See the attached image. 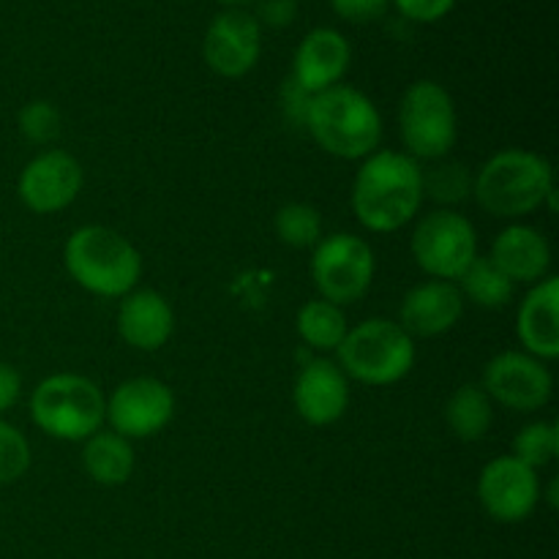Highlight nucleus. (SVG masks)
Instances as JSON below:
<instances>
[{
	"label": "nucleus",
	"mask_w": 559,
	"mask_h": 559,
	"mask_svg": "<svg viewBox=\"0 0 559 559\" xmlns=\"http://www.w3.org/2000/svg\"><path fill=\"white\" fill-rule=\"evenodd\" d=\"M424 169L399 151H374L364 158L353 183V211L371 233H396L424 202Z\"/></svg>",
	"instance_id": "1"
},
{
	"label": "nucleus",
	"mask_w": 559,
	"mask_h": 559,
	"mask_svg": "<svg viewBox=\"0 0 559 559\" xmlns=\"http://www.w3.org/2000/svg\"><path fill=\"white\" fill-rule=\"evenodd\" d=\"M306 131L336 158H366L380 147L382 118L374 102L349 85H333L311 98Z\"/></svg>",
	"instance_id": "2"
},
{
	"label": "nucleus",
	"mask_w": 559,
	"mask_h": 559,
	"mask_svg": "<svg viewBox=\"0 0 559 559\" xmlns=\"http://www.w3.org/2000/svg\"><path fill=\"white\" fill-rule=\"evenodd\" d=\"M66 267L82 289L102 298H123L142 276V257L129 238L109 227H82L66 240Z\"/></svg>",
	"instance_id": "3"
},
{
	"label": "nucleus",
	"mask_w": 559,
	"mask_h": 559,
	"mask_svg": "<svg viewBox=\"0 0 559 559\" xmlns=\"http://www.w3.org/2000/svg\"><path fill=\"white\" fill-rule=\"evenodd\" d=\"M480 207L491 216L516 218L538 211L555 191V173L544 156L530 151H502L480 167L473 186Z\"/></svg>",
	"instance_id": "4"
},
{
	"label": "nucleus",
	"mask_w": 559,
	"mask_h": 559,
	"mask_svg": "<svg viewBox=\"0 0 559 559\" xmlns=\"http://www.w3.org/2000/svg\"><path fill=\"white\" fill-rule=\"evenodd\" d=\"M107 402L96 382L80 374L47 377L31 396V418L55 440L80 442L102 429Z\"/></svg>",
	"instance_id": "5"
},
{
	"label": "nucleus",
	"mask_w": 559,
	"mask_h": 559,
	"mask_svg": "<svg viewBox=\"0 0 559 559\" xmlns=\"http://www.w3.org/2000/svg\"><path fill=\"white\" fill-rule=\"evenodd\" d=\"M344 374L366 385H391L409 374L415 364L413 336L399 322L366 320L347 331L338 344Z\"/></svg>",
	"instance_id": "6"
},
{
	"label": "nucleus",
	"mask_w": 559,
	"mask_h": 559,
	"mask_svg": "<svg viewBox=\"0 0 559 559\" xmlns=\"http://www.w3.org/2000/svg\"><path fill=\"white\" fill-rule=\"evenodd\" d=\"M399 131L413 158H445L456 145V107L440 82L420 80L404 93Z\"/></svg>",
	"instance_id": "7"
},
{
	"label": "nucleus",
	"mask_w": 559,
	"mask_h": 559,
	"mask_svg": "<svg viewBox=\"0 0 559 559\" xmlns=\"http://www.w3.org/2000/svg\"><path fill=\"white\" fill-rule=\"evenodd\" d=\"M311 278L322 300L336 306L364 298L374 278V254L364 238L349 233L328 235L311 257Z\"/></svg>",
	"instance_id": "8"
},
{
	"label": "nucleus",
	"mask_w": 559,
	"mask_h": 559,
	"mask_svg": "<svg viewBox=\"0 0 559 559\" xmlns=\"http://www.w3.org/2000/svg\"><path fill=\"white\" fill-rule=\"evenodd\" d=\"M413 257L437 282H459L478 257V235L462 213L435 211L415 227Z\"/></svg>",
	"instance_id": "9"
},
{
	"label": "nucleus",
	"mask_w": 559,
	"mask_h": 559,
	"mask_svg": "<svg viewBox=\"0 0 559 559\" xmlns=\"http://www.w3.org/2000/svg\"><path fill=\"white\" fill-rule=\"evenodd\" d=\"M173 391L162 380L136 377L115 388L104 418H109L115 435L123 440H142V437L158 435L173 420Z\"/></svg>",
	"instance_id": "10"
},
{
	"label": "nucleus",
	"mask_w": 559,
	"mask_h": 559,
	"mask_svg": "<svg viewBox=\"0 0 559 559\" xmlns=\"http://www.w3.org/2000/svg\"><path fill=\"white\" fill-rule=\"evenodd\" d=\"M551 388H555V380L549 369L533 355L502 353L486 364V396L508 409H519V413L540 409L551 399Z\"/></svg>",
	"instance_id": "11"
},
{
	"label": "nucleus",
	"mask_w": 559,
	"mask_h": 559,
	"mask_svg": "<svg viewBox=\"0 0 559 559\" xmlns=\"http://www.w3.org/2000/svg\"><path fill=\"white\" fill-rule=\"evenodd\" d=\"M480 506L491 519L502 524L524 522L540 500L535 469L513 456H500L484 467L478 478Z\"/></svg>",
	"instance_id": "12"
},
{
	"label": "nucleus",
	"mask_w": 559,
	"mask_h": 559,
	"mask_svg": "<svg viewBox=\"0 0 559 559\" xmlns=\"http://www.w3.org/2000/svg\"><path fill=\"white\" fill-rule=\"evenodd\" d=\"M262 33L260 22L251 14L238 9L222 11L216 20L207 25L202 55L205 63L222 76H243L260 60Z\"/></svg>",
	"instance_id": "13"
},
{
	"label": "nucleus",
	"mask_w": 559,
	"mask_h": 559,
	"mask_svg": "<svg viewBox=\"0 0 559 559\" xmlns=\"http://www.w3.org/2000/svg\"><path fill=\"white\" fill-rule=\"evenodd\" d=\"M82 189V167L71 153L47 151L33 158L20 175V200L33 213H58L76 200Z\"/></svg>",
	"instance_id": "14"
},
{
	"label": "nucleus",
	"mask_w": 559,
	"mask_h": 559,
	"mask_svg": "<svg viewBox=\"0 0 559 559\" xmlns=\"http://www.w3.org/2000/svg\"><path fill=\"white\" fill-rule=\"evenodd\" d=\"M295 409L311 426L336 424L349 404L347 374L333 360H309L295 380Z\"/></svg>",
	"instance_id": "15"
},
{
	"label": "nucleus",
	"mask_w": 559,
	"mask_h": 559,
	"mask_svg": "<svg viewBox=\"0 0 559 559\" xmlns=\"http://www.w3.org/2000/svg\"><path fill=\"white\" fill-rule=\"evenodd\" d=\"M349 60H353V49H349L347 38L333 27H317V31L306 33L304 41L295 49L293 76L317 96V93L338 85V80L347 74Z\"/></svg>",
	"instance_id": "16"
},
{
	"label": "nucleus",
	"mask_w": 559,
	"mask_h": 559,
	"mask_svg": "<svg viewBox=\"0 0 559 559\" xmlns=\"http://www.w3.org/2000/svg\"><path fill=\"white\" fill-rule=\"evenodd\" d=\"M464 311V295L451 282H424L409 289L399 309V325L409 336H440L451 331Z\"/></svg>",
	"instance_id": "17"
},
{
	"label": "nucleus",
	"mask_w": 559,
	"mask_h": 559,
	"mask_svg": "<svg viewBox=\"0 0 559 559\" xmlns=\"http://www.w3.org/2000/svg\"><path fill=\"white\" fill-rule=\"evenodd\" d=\"M175 314L169 309L167 298L153 289H136L129 293L120 304L118 311V331L123 342L134 349H153L164 347L167 338L173 336Z\"/></svg>",
	"instance_id": "18"
},
{
	"label": "nucleus",
	"mask_w": 559,
	"mask_h": 559,
	"mask_svg": "<svg viewBox=\"0 0 559 559\" xmlns=\"http://www.w3.org/2000/svg\"><path fill=\"white\" fill-rule=\"evenodd\" d=\"M519 338L538 360L559 355V278H546L524 298L516 320Z\"/></svg>",
	"instance_id": "19"
},
{
	"label": "nucleus",
	"mask_w": 559,
	"mask_h": 559,
	"mask_svg": "<svg viewBox=\"0 0 559 559\" xmlns=\"http://www.w3.org/2000/svg\"><path fill=\"white\" fill-rule=\"evenodd\" d=\"M489 260L511 282H538L551 265V249L549 240L538 229L527 227V224H513L497 235Z\"/></svg>",
	"instance_id": "20"
},
{
	"label": "nucleus",
	"mask_w": 559,
	"mask_h": 559,
	"mask_svg": "<svg viewBox=\"0 0 559 559\" xmlns=\"http://www.w3.org/2000/svg\"><path fill=\"white\" fill-rule=\"evenodd\" d=\"M82 464L96 484L120 486L131 478L134 451H131L129 440L115 431H96L93 437H87L85 448H82Z\"/></svg>",
	"instance_id": "21"
},
{
	"label": "nucleus",
	"mask_w": 559,
	"mask_h": 559,
	"mask_svg": "<svg viewBox=\"0 0 559 559\" xmlns=\"http://www.w3.org/2000/svg\"><path fill=\"white\" fill-rule=\"evenodd\" d=\"M445 420L459 440H484L491 429V420H495L491 399L486 396V391L480 385H462L451 399H448Z\"/></svg>",
	"instance_id": "22"
},
{
	"label": "nucleus",
	"mask_w": 559,
	"mask_h": 559,
	"mask_svg": "<svg viewBox=\"0 0 559 559\" xmlns=\"http://www.w3.org/2000/svg\"><path fill=\"white\" fill-rule=\"evenodd\" d=\"M459 282H462L459 293L467 295L480 309H506L513 298V282L489 257H475Z\"/></svg>",
	"instance_id": "23"
},
{
	"label": "nucleus",
	"mask_w": 559,
	"mask_h": 559,
	"mask_svg": "<svg viewBox=\"0 0 559 559\" xmlns=\"http://www.w3.org/2000/svg\"><path fill=\"white\" fill-rule=\"evenodd\" d=\"M347 317L342 306L328 304V300H309L298 311V333L311 349H338V344L347 336Z\"/></svg>",
	"instance_id": "24"
},
{
	"label": "nucleus",
	"mask_w": 559,
	"mask_h": 559,
	"mask_svg": "<svg viewBox=\"0 0 559 559\" xmlns=\"http://www.w3.org/2000/svg\"><path fill=\"white\" fill-rule=\"evenodd\" d=\"M420 180H424V194L442 202V205L464 202L473 194L475 186L473 175H469V169L462 162H442V158H437L435 167L420 173Z\"/></svg>",
	"instance_id": "25"
},
{
	"label": "nucleus",
	"mask_w": 559,
	"mask_h": 559,
	"mask_svg": "<svg viewBox=\"0 0 559 559\" xmlns=\"http://www.w3.org/2000/svg\"><path fill=\"white\" fill-rule=\"evenodd\" d=\"M276 233L282 243L293 246V249H309V246L320 243L322 218L320 211L306 202H289L276 213Z\"/></svg>",
	"instance_id": "26"
},
{
	"label": "nucleus",
	"mask_w": 559,
	"mask_h": 559,
	"mask_svg": "<svg viewBox=\"0 0 559 559\" xmlns=\"http://www.w3.org/2000/svg\"><path fill=\"white\" fill-rule=\"evenodd\" d=\"M559 451V429L555 424H538L524 426L522 431L513 440V459H519L522 464H527L530 469H540L557 456Z\"/></svg>",
	"instance_id": "27"
},
{
	"label": "nucleus",
	"mask_w": 559,
	"mask_h": 559,
	"mask_svg": "<svg viewBox=\"0 0 559 559\" xmlns=\"http://www.w3.org/2000/svg\"><path fill=\"white\" fill-rule=\"evenodd\" d=\"M31 467V445L16 426L0 420V486L20 480Z\"/></svg>",
	"instance_id": "28"
},
{
	"label": "nucleus",
	"mask_w": 559,
	"mask_h": 559,
	"mask_svg": "<svg viewBox=\"0 0 559 559\" xmlns=\"http://www.w3.org/2000/svg\"><path fill=\"white\" fill-rule=\"evenodd\" d=\"M20 131L33 145L52 142L60 134V112L49 102H31L20 112Z\"/></svg>",
	"instance_id": "29"
},
{
	"label": "nucleus",
	"mask_w": 559,
	"mask_h": 559,
	"mask_svg": "<svg viewBox=\"0 0 559 559\" xmlns=\"http://www.w3.org/2000/svg\"><path fill=\"white\" fill-rule=\"evenodd\" d=\"M311 98H314V93L306 91V87L300 85V82L295 80V76H289V80L284 82V87H282V107H284V115H287L289 123L300 126V129H306V118H309Z\"/></svg>",
	"instance_id": "30"
},
{
	"label": "nucleus",
	"mask_w": 559,
	"mask_h": 559,
	"mask_svg": "<svg viewBox=\"0 0 559 559\" xmlns=\"http://www.w3.org/2000/svg\"><path fill=\"white\" fill-rule=\"evenodd\" d=\"M399 11L415 22H437L456 5V0H396Z\"/></svg>",
	"instance_id": "31"
},
{
	"label": "nucleus",
	"mask_w": 559,
	"mask_h": 559,
	"mask_svg": "<svg viewBox=\"0 0 559 559\" xmlns=\"http://www.w3.org/2000/svg\"><path fill=\"white\" fill-rule=\"evenodd\" d=\"M333 11L349 22H371L385 14L388 0H331Z\"/></svg>",
	"instance_id": "32"
},
{
	"label": "nucleus",
	"mask_w": 559,
	"mask_h": 559,
	"mask_svg": "<svg viewBox=\"0 0 559 559\" xmlns=\"http://www.w3.org/2000/svg\"><path fill=\"white\" fill-rule=\"evenodd\" d=\"M298 14V0H260V16L271 27H287Z\"/></svg>",
	"instance_id": "33"
},
{
	"label": "nucleus",
	"mask_w": 559,
	"mask_h": 559,
	"mask_svg": "<svg viewBox=\"0 0 559 559\" xmlns=\"http://www.w3.org/2000/svg\"><path fill=\"white\" fill-rule=\"evenodd\" d=\"M20 393H22L20 371H16L11 364H3V360H0V413L14 407V404L20 402Z\"/></svg>",
	"instance_id": "34"
},
{
	"label": "nucleus",
	"mask_w": 559,
	"mask_h": 559,
	"mask_svg": "<svg viewBox=\"0 0 559 559\" xmlns=\"http://www.w3.org/2000/svg\"><path fill=\"white\" fill-rule=\"evenodd\" d=\"M218 3H227V5H240V3H249V0H218Z\"/></svg>",
	"instance_id": "35"
}]
</instances>
